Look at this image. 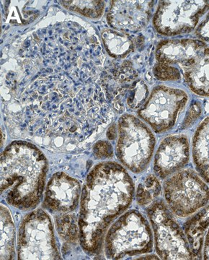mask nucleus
<instances>
[{
  "label": "nucleus",
  "mask_w": 209,
  "mask_h": 260,
  "mask_svg": "<svg viewBox=\"0 0 209 260\" xmlns=\"http://www.w3.org/2000/svg\"><path fill=\"white\" fill-rule=\"evenodd\" d=\"M41 71L3 102L10 127L59 150L85 141L111 120L112 111L100 85L45 68Z\"/></svg>",
  "instance_id": "obj_1"
},
{
  "label": "nucleus",
  "mask_w": 209,
  "mask_h": 260,
  "mask_svg": "<svg viewBox=\"0 0 209 260\" xmlns=\"http://www.w3.org/2000/svg\"><path fill=\"white\" fill-rule=\"evenodd\" d=\"M133 181L126 169L115 162L97 164L87 176L82 191L79 229L80 244L96 254L113 220L129 208L134 196Z\"/></svg>",
  "instance_id": "obj_2"
},
{
  "label": "nucleus",
  "mask_w": 209,
  "mask_h": 260,
  "mask_svg": "<svg viewBox=\"0 0 209 260\" xmlns=\"http://www.w3.org/2000/svg\"><path fill=\"white\" fill-rule=\"evenodd\" d=\"M27 54L37 66L64 73L83 81H93L102 65V54L97 39L81 25L60 23L34 32Z\"/></svg>",
  "instance_id": "obj_3"
},
{
  "label": "nucleus",
  "mask_w": 209,
  "mask_h": 260,
  "mask_svg": "<svg viewBox=\"0 0 209 260\" xmlns=\"http://www.w3.org/2000/svg\"><path fill=\"white\" fill-rule=\"evenodd\" d=\"M48 162L36 145L15 141L1 155V197L18 209H33L40 203Z\"/></svg>",
  "instance_id": "obj_4"
},
{
  "label": "nucleus",
  "mask_w": 209,
  "mask_h": 260,
  "mask_svg": "<svg viewBox=\"0 0 209 260\" xmlns=\"http://www.w3.org/2000/svg\"><path fill=\"white\" fill-rule=\"evenodd\" d=\"M153 234L143 214L131 210L123 214L109 229L104 242V253L110 259L141 255L152 252Z\"/></svg>",
  "instance_id": "obj_5"
},
{
  "label": "nucleus",
  "mask_w": 209,
  "mask_h": 260,
  "mask_svg": "<svg viewBox=\"0 0 209 260\" xmlns=\"http://www.w3.org/2000/svg\"><path fill=\"white\" fill-rule=\"evenodd\" d=\"M119 136L116 155L124 167L134 174L145 172L152 160L156 140L145 123L131 114H125L118 121Z\"/></svg>",
  "instance_id": "obj_6"
},
{
  "label": "nucleus",
  "mask_w": 209,
  "mask_h": 260,
  "mask_svg": "<svg viewBox=\"0 0 209 260\" xmlns=\"http://www.w3.org/2000/svg\"><path fill=\"white\" fill-rule=\"evenodd\" d=\"M101 86L116 112L135 110L146 102L149 90L129 61L113 63L102 75Z\"/></svg>",
  "instance_id": "obj_7"
},
{
  "label": "nucleus",
  "mask_w": 209,
  "mask_h": 260,
  "mask_svg": "<svg viewBox=\"0 0 209 260\" xmlns=\"http://www.w3.org/2000/svg\"><path fill=\"white\" fill-rule=\"evenodd\" d=\"M164 196L173 215L188 218L208 204L209 186L198 173L185 169L164 181Z\"/></svg>",
  "instance_id": "obj_8"
},
{
  "label": "nucleus",
  "mask_w": 209,
  "mask_h": 260,
  "mask_svg": "<svg viewBox=\"0 0 209 260\" xmlns=\"http://www.w3.org/2000/svg\"><path fill=\"white\" fill-rule=\"evenodd\" d=\"M147 214L154 232L156 251L161 259H193L183 229L162 200L151 205Z\"/></svg>",
  "instance_id": "obj_9"
},
{
  "label": "nucleus",
  "mask_w": 209,
  "mask_h": 260,
  "mask_svg": "<svg viewBox=\"0 0 209 260\" xmlns=\"http://www.w3.org/2000/svg\"><path fill=\"white\" fill-rule=\"evenodd\" d=\"M19 259H59L50 217L42 210L29 213L22 222L18 242Z\"/></svg>",
  "instance_id": "obj_10"
},
{
  "label": "nucleus",
  "mask_w": 209,
  "mask_h": 260,
  "mask_svg": "<svg viewBox=\"0 0 209 260\" xmlns=\"http://www.w3.org/2000/svg\"><path fill=\"white\" fill-rule=\"evenodd\" d=\"M188 102L184 90L158 85L140 108L138 115L156 133H167L176 125Z\"/></svg>",
  "instance_id": "obj_11"
},
{
  "label": "nucleus",
  "mask_w": 209,
  "mask_h": 260,
  "mask_svg": "<svg viewBox=\"0 0 209 260\" xmlns=\"http://www.w3.org/2000/svg\"><path fill=\"white\" fill-rule=\"evenodd\" d=\"M208 10L209 1H161L154 16V26L166 37L188 34Z\"/></svg>",
  "instance_id": "obj_12"
},
{
  "label": "nucleus",
  "mask_w": 209,
  "mask_h": 260,
  "mask_svg": "<svg viewBox=\"0 0 209 260\" xmlns=\"http://www.w3.org/2000/svg\"><path fill=\"white\" fill-rule=\"evenodd\" d=\"M190 160V144L185 135L166 137L156 152L154 171L161 179L171 177L188 165Z\"/></svg>",
  "instance_id": "obj_13"
},
{
  "label": "nucleus",
  "mask_w": 209,
  "mask_h": 260,
  "mask_svg": "<svg viewBox=\"0 0 209 260\" xmlns=\"http://www.w3.org/2000/svg\"><path fill=\"white\" fill-rule=\"evenodd\" d=\"M153 6V1H112L108 22L117 30L138 31L150 22Z\"/></svg>",
  "instance_id": "obj_14"
},
{
  "label": "nucleus",
  "mask_w": 209,
  "mask_h": 260,
  "mask_svg": "<svg viewBox=\"0 0 209 260\" xmlns=\"http://www.w3.org/2000/svg\"><path fill=\"white\" fill-rule=\"evenodd\" d=\"M207 47L198 39H167L159 43L156 49L155 64L182 70L194 64ZM180 69V68H179Z\"/></svg>",
  "instance_id": "obj_15"
},
{
  "label": "nucleus",
  "mask_w": 209,
  "mask_h": 260,
  "mask_svg": "<svg viewBox=\"0 0 209 260\" xmlns=\"http://www.w3.org/2000/svg\"><path fill=\"white\" fill-rule=\"evenodd\" d=\"M80 192L81 187L77 179L64 173H56L46 186L44 208L54 213H70L78 208Z\"/></svg>",
  "instance_id": "obj_16"
},
{
  "label": "nucleus",
  "mask_w": 209,
  "mask_h": 260,
  "mask_svg": "<svg viewBox=\"0 0 209 260\" xmlns=\"http://www.w3.org/2000/svg\"><path fill=\"white\" fill-rule=\"evenodd\" d=\"M209 227V205L188 217L183 225L193 259L203 257V240Z\"/></svg>",
  "instance_id": "obj_17"
},
{
  "label": "nucleus",
  "mask_w": 209,
  "mask_h": 260,
  "mask_svg": "<svg viewBox=\"0 0 209 260\" xmlns=\"http://www.w3.org/2000/svg\"><path fill=\"white\" fill-rule=\"evenodd\" d=\"M192 155L196 172L209 184V116L202 121L195 132Z\"/></svg>",
  "instance_id": "obj_18"
},
{
  "label": "nucleus",
  "mask_w": 209,
  "mask_h": 260,
  "mask_svg": "<svg viewBox=\"0 0 209 260\" xmlns=\"http://www.w3.org/2000/svg\"><path fill=\"white\" fill-rule=\"evenodd\" d=\"M185 83L193 93L209 97V47H206L196 63L183 70Z\"/></svg>",
  "instance_id": "obj_19"
},
{
  "label": "nucleus",
  "mask_w": 209,
  "mask_h": 260,
  "mask_svg": "<svg viewBox=\"0 0 209 260\" xmlns=\"http://www.w3.org/2000/svg\"><path fill=\"white\" fill-rule=\"evenodd\" d=\"M102 39L106 51L116 58H123L134 49L133 39L126 32L117 30H104Z\"/></svg>",
  "instance_id": "obj_20"
},
{
  "label": "nucleus",
  "mask_w": 209,
  "mask_h": 260,
  "mask_svg": "<svg viewBox=\"0 0 209 260\" xmlns=\"http://www.w3.org/2000/svg\"><path fill=\"white\" fill-rule=\"evenodd\" d=\"M15 230L9 210L1 205V259L15 256Z\"/></svg>",
  "instance_id": "obj_21"
},
{
  "label": "nucleus",
  "mask_w": 209,
  "mask_h": 260,
  "mask_svg": "<svg viewBox=\"0 0 209 260\" xmlns=\"http://www.w3.org/2000/svg\"><path fill=\"white\" fill-rule=\"evenodd\" d=\"M162 192V186L158 177L150 174L140 182L136 192V203L142 207H147L157 201Z\"/></svg>",
  "instance_id": "obj_22"
},
{
  "label": "nucleus",
  "mask_w": 209,
  "mask_h": 260,
  "mask_svg": "<svg viewBox=\"0 0 209 260\" xmlns=\"http://www.w3.org/2000/svg\"><path fill=\"white\" fill-rule=\"evenodd\" d=\"M66 9L90 18H97L103 13V1H61Z\"/></svg>",
  "instance_id": "obj_23"
},
{
  "label": "nucleus",
  "mask_w": 209,
  "mask_h": 260,
  "mask_svg": "<svg viewBox=\"0 0 209 260\" xmlns=\"http://www.w3.org/2000/svg\"><path fill=\"white\" fill-rule=\"evenodd\" d=\"M56 226L59 235L66 242L75 243L80 239V229L74 215L66 213L56 216Z\"/></svg>",
  "instance_id": "obj_24"
},
{
  "label": "nucleus",
  "mask_w": 209,
  "mask_h": 260,
  "mask_svg": "<svg viewBox=\"0 0 209 260\" xmlns=\"http://www.w3.org/2000/svg\"><path fill=\"white\" fill-rule=\"evenodd\" d=\"M154 75L157 80L161 81H178L181 79V69L173 67L155 64Z\"/></svg>",
  "instance_id": "obj_25"
},
{
  "label": "nucleus",
  "mask_w": 209,
  "mask_h": 260,
  "mask_svg": "<svg viewBox=\"0 0 209 260\" xmlns=\"http://www.w3.org/2000/svg\"><path fill=\"white\" fill-rule=\"evenodd\" d=\"M202 112H203V107H202L201 103L197 100L193 101L187 109L186 116L183 119L181 126H180L181 129H188L194 125L195 123L201 116Z\"/></svg>",
  "instance_id": "obj_26"
},
{
  "label": "nucleus",
  "mask_w": 209,
  "mask_h": 260,
  "mask_svg": "<svg viewBox=\"0 0 209 260\" xmlns=\"http://www.w3.org/2000/svg\"><path fill=\"white\" fill-rule=\"evenodd\" d=\"M93 153L96 158L104 159L112 157L114 150L109 142L99 141L94 145Z\"/></svg>",
  "instance_id": "obj_27"
},
{
  "label": "nucleus",
  "mask_w": 209,
  "mask_h": 260,
  "mask_svg": "<svg viewBox=\"0 0 209 260\" xmlns=\"http://www.w3.org/2000/svg\"><path fill=\"white\" fill-rule=\"evenodd\" d=\"M196 35L200 40L209 42V10L204 19L197 26Z\"/></svg>",
  "instance_id": "obj_28"
},
{
  "label": "nucleus",
  "mask_w": 209,
  "mask_h": 260,
  "mask_svg": "<svg viewBox=\"0 0 209 260\" xmlns=\"http://www.w3.org/2000/svg\"><path fill=\"white\" fill-rule=\"evenodd\" d=\"M203 257L204 259L209 260V230L205 236Z\"/></svg>",
  "instance_id": "obj_29"
},
{
  "label": "nucleus",
  "mask_w": 209,
  "mask_h": 260,
  "mask_svg": "<svg viewBox=\"0 0 209 260\" xmlns=\"http://www.w3.org/2000/svg\"><path fill=\"white\" fill-rule=\"evenodd\" d=\"M107 136L109 140H114L116 137V126L113 125L109 128V131L107 133Z\"/></svg>",
  "instance_id": "obj_30"
}]
</instances>
